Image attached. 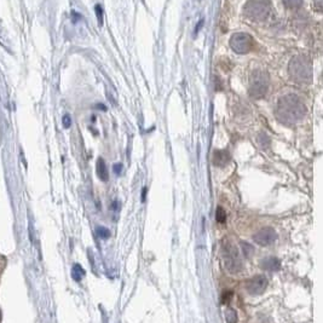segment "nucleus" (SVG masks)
Here are the masks:
<instances>
[{
  "label": "nucleus",
  "mask_w": 323,
  "mask_h": 323,
  "mask_svg": "<svg viewBox=\"0 0 323 323\" xmlns=\"http://www.w3.org/2000/svg\"><path fill=\"white\" fill-rule=\"evenodd\" d=\"M306 114V107L296 95L281 97L276 108V116L284 125H294Z\"/></svg>",
  "instance_id": "1"
},
{
  "label": "nucleus",
  "mask_w": 323,
  "mask_h": 323,
  "mask_svg": "<svg viewBox=\"0 0 323 323\" xmlns=\"http://www.w3.org/2000/svg\"><path fill=\"white\" fill-rule=\"evenodd\" d=\"M290 78L299 84H307L312 79V66L309 58L304 56H298L290 60L288 66Z\"/></svg>",
  "instance_id": "2"
},
{
  "label": "nucleus",
  "mask_w": 323,
  "mask_h": 323,
  "mask_svg": "<svg viewBox=\"0 0 323 323\" xmlns=\"http://www.w3.org/2000/svg\"><path fill=\"white\" fill-rule=\"evenodd\" d=\"M222 254L225 269L233 275L239 274L242 270V259H241L240 252L236 248V246L231 243L230 241H224L222 247Z\"/></svg>",
  "instance_id": "3"
},
{
  "label": "nucleus",
  "mask_w": 323,
  "mask_h": 323,
  "mask_svg": "<svg viewBox=\"0 0 323 323\" xmlns=\"http://www.w3.org/2000/svg\"><path fill=\"white\" fill-rule=\"evenodd\" d=\"M270 79L265 70L257 69L252 73L249 79V95L253 98H263L269 89Z\"/></svg>",
  "instance_id": "4"
},
{
  "label": "nucleus",
  "mask_w": 323,
  "mask_h": 323,
  "mask_svg": "<svg viewBox=\"0 0 323 323\" xmlns=\"http://www.w3.org/2000/svg\"><path fill=\"white\" fill-rule=\"evenodd\" d=\"M271 11L270 0H249L245 5V14L252 21H264Z\"/></svg>",
  "instance_id": "5"
},
{
  "label": "nucleus",
  "mask_w": 323,
  "mask_h": 323,
  "mask_svg": "<svg viewBox=\"0 0 323 323\" xmlns=\"http://www.w3.org/2000/svg\"><path fill=\"white\" fill-rule=\"evenodd\" d=\"M230 46L236 54L245 55L254 49V40L247 33H236L231 37Z\"/></svg>",
  "instance_id": "6"
},
{
  "label": "nucleus",
  "mask_w": 323,
  "mask_h": 323,
  "mask_svg": "<svg viewBox=\"0 0 323 323\" xmlns=\"http://www.w3.org/2000/svg\"><path fill=\"white\" fill-rule=\"evenodd\" d=\"M268 278L264 275H257L246 282V290L251 295H260L268 287Z\"/></svg>",
  "instance_id": "7"
},
{
  "label": "nucleus",
  "mask_w": 323,
  "mask_h": 323,
  "mask_svg": "<svg viewBox=\"0 0 323 323\" xmlns=\"http://www.w3.org/2000/svg\"><path fill=\"white\" fill-rule=\"evenodd\" d=\"M276 239H277V234H276L275 229L272 228L260 229V230L257 231L253 236L254 242L257 243V245L263 246V247L272 245V243L276 241Z\"/></svg>",
  "instance_id": "8"
},
{
  "label": "nucleus",
  "mask_w": 323,
  "mask_h": 323,
  "mask_svg": "<svg viewBox=\"0 0 323 323\" xmlns=\"http://www.w3.org/2000/svg\"><path fill=\"white\" fill-rule=\"evenodd\" d=\"M260 266L268 271H277L281 268V261L276 257H268L260 261Z\"/></svg>",
  "instance_id": "9"
},
{
  "label": "nucleus",
  "mask_w": 323,
  "mask_h": 323,
  "mask_svg": "<svg viewBox=\"0 0 323 323\" xmlns=\"http://www.w3.org/2000/svg\"><path fill=\"white\" fill-rule=\"evenodd\" d=\"M230 160V155L227 150H216L213 154V164L218 167L225 166Z\"/></svg>",
  "instance_id": "10"
},
{
  "label": "nucleus",
  "mask_w": 323,
  "mask_h": 323,
  "mask_svg": "<svg viewBox=\"0 0 323 323\" xmlns=\"http://www.w3.org/2000/svg\"><path fill=\"white\" fill-rule=\"evenodd\" d=\"M96 173L98 176L101 181H108V170H107V165H105L104 160L102 157H99L97 160V165H96Z\"/></svg>",
  "instance_id": "11"
},
{
  "label": "nucleus",
  "mask_w": 323,
  "mask_h": 323,
  "mask_svg": "<svg viewBox=\"0 0 323 323\" xmlns=\"http://www.w3.org/2000/svg\"><path fill=\"white\" fill-rule=\"evenodd\" d=\"M84 275H85V271H84V269L81 268L80 264H75L74 268H73V270H72L73 280L79 282L81 280V278L84 277Z\"/></svg>",
  "instance_id": "12"
},
{
  "label": "nucleus",
  "mask_w": 323,
  "mask_h": 323,
  "mask_svg": "<svg viewBox=\"0 0 323 323\" xmlns=\"http://www.w3.org/2000/svg\"><path fill=\"white\" fill-rule=\"evenodd\" d=\"M225 319H227L228 323H236L237 322V313L234 309H227L225 311Z\"/></svg>",
  "instance_id": "13"
},
{
  "label": "nucleus",
  "mask_w": 323,
  "mask_h": 323,
  "mask_svg": "<svg viewBox=\"0 0 323 323\" xmlns=\"http://www.w3.org/2000/svg\"><path fill=\"white\" fill-rule=\"evenodd\" d=\"M304 0H282L283 5L288 9H298L302 5Z\"/></svg>",
  "instance_id": "14"
},
{
  "label": "nucleus",
  "mask_w": 323,
  "mask_h": 323,
  "mask_svg": "<svg viewBox=\"0 0 323 323\" xmlns=\"http://www.w3.org/2000/svg\"><path fill=\"white\" fill-rule=\"evenodd\" d=\"M216 219L218 223H224L227 220V213L223 210V207H217L216 210Z\"/></svg>",
  "instance_id": "15"
},
{
  "label": "nucleus",
  "mask_w": 323,
  "mask_h": 323,
  "mask_svg": "<svg viewBox=\"0 0 323 323\" xmlns=\"http://www.w3.org/2000/svg\"><path fill=\"white\" fill-rule=\"evenodd\" d=\"M96 233L97 235H98L99 237H101V239H108V237H109V230H108V229H105L103 227H98L96 229Z\"/></svg>",
  "instance_id": "16"
},
{
  "label": "nucleus",
  "mask_w": 323,
  "mask_h": 323,
  "mask_svg": "<svg viewBox=\"0 0 323 323\" xmlns=\"http://www.w3.org/2000/svg\"><path fill=\"white\" fill-rule=\"evenodd\" d=\"M241 245H242V249H243V253H245L246 257H251L252 253H253V247H252L251 245H248V243H245V242H241Z\"/></svg>",
  "instance_id": "17"
},
{
  "label": "nucleus",
  "mask_w": 323,
  "mask_h": 323,
  "mask_svg": "<svg viewBox=\"0 0 323 323\" xmlns=\"http://www.w3.org/2000/svg\"><path fill=\"white\" fill-rule=\"evenodd\" d=\"M231 298H233V292H230V290L224 292L223 293V296H222V302L224 305H228L229 302L231 301Z\"/></svg>",
  "instance_id": "18"
},
{
  "label": "nucleus",
  "mask_w": 323,
  "mask_h": 323,
  "mask_svg": "<svg viewBox=\"0 0 323 323\" xmlns=\"http://www.w3.org/2000/svg\"><path fill=\"white\" fill-rule=\"evenodd\" d=\"M62 122H63L64 127L68 128V127H70V125H72V119H70L69 115H64Z\"/></svg>",
  "instance_id": "19"
},
{
  "label": "nucleus",
  "mask_w": 323,
  "mask_h": 323,
  "mask_svg": "<svg viewBox=\"0 0 323 323\" xmlns=\"http://www.w3.org/2000/svg\"><path fill=\"white\" fill-rule=\"evenodd\" d=\"M313 7L317 11H323V0H313Z\"/></svg>",
  "instance_id": "20"
},
{
  "label": "nucleus",
  "mask_w": 323,
  "mask_h": 323,
  "mask_svg": "<svg viewBox=\"0 0 323 323\" xmlns=\"http://www.w3.org/2000/svg\"><path fill=\"white\" fill-rule=\"evenodd\" d=\"M96 15L98 16L99 22L102 23V20H103V10H102V8L99 7V5H97L96 7Z\"/></svg>",
  "instance_id": "21"
},
{
  "label": "nucleus",
  "mask_w": 323,
  "mask_h": 323,
  "mask_svg": "<svg viewBox=\"0 0 323 323\" xmlns=\"http://www.w3.org/2000/svg\"><path fill=\"white\" fill-rule=\"evenodd\" d=\"M121 170H122L121 164H115V165H114V172L117 173V175H120V173H121Z\"/></svg>",
  "instance_id": "22"
}]
</instances>
